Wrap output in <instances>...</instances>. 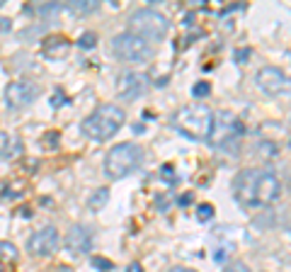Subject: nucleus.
Segmentation results:
<instances>
[{
	"instance_id": "obj_13",
	"label": "nucleus",
	"mask_w": 291,
	"mask_h": 272,
	"mask_svg": "<svg viewBox=\"0 0 291 272\" xmlns=\"http://www.w3.org/2000/svg\"><path fill=\"white\" fill-rule=\"evenodd\" d=\"M255 175H257V168H245L240 170L233 180V192H236V199L245 206H255Z\"/></svg>"
},
{
	"instance_id": "obj_26",
	"label": "nucleus",
	"mask_w": 291,
	"mask_h": 272,
	"mask_svg": "<svg viewBox=\"0 0 291 272\" xmlns=\"http://www.w3.org/2000/svg\"><path fill=\"white\" fill-rule=\"evenodd\" d=\"M223 272H250V267H247L245 263H231Z\"/></svg>"
},
{
	"instance_id": "obj_22",
	"label": "nucleus",
	"mask_w": 291,
	"mask_h": 272,
	"mask_svg": "<svg viewBox=\"0 0 291 272\" xmlns=\"http://www.w3.org/2000/svg\"><path fill=\"white\" fill-rule=\"evenodd\" d=\"M209 93H211V85L206 83V80H201V83H197L194 88H192V95H194V97H199V100H201V97H206Z\"/></svg>"
},
{
	"instance_id": "obj_25",
	"label": "nucleus",
	"mask_w": 291,
	"mask_h": 272,
	"mask_svg": "<svg viewBox=\"0 0 291 272\" xmlns=\"http://www.w3.org/2000/svg\"><path fill=\"white\" fill-rule=\"evenodd\" d=\"M253 56V51L250 49H236V61L238 64H247V58Z\"/></svg>"
},
{
	"instance_id": "obj_9",
	"label": "nucleus",
	"mask_w": 291,
	"mask_h": 272,
	"mask_svg": "<svg viewBox=\"0 0 291 272\" xmlns=\"http://www.w3.org/2000/svg\"><path fill=\"white\" fill-rule=\"evenodd\" d=\"M58 243H61V236L54 226H44L34 234L29 236L27 241V250L36 258H46V255H54L58 250Z\"/></svg>"
},
{
	"instance_id": "obj_17",
	"label": "nucleus",
	"mask_w": 291,
	"mask_h": 272,
	"mask_svg": "<svg viewBox=\"0 0 291 272\" xmlns=\"http://www.w3.org/2000/svg\"><path fill=\"white\" fill-rule=\"evenodd\" d=\"M107 199H109V190L100 187V190H95V195L88 199V206H90V209H102V206L107 204Z\"/></svg>"
},
{
	"instance_id": "obj_32",
	"label": "nucleus",
	"mask_w": 291,
	"mask_h": 272,
	"mask_svg": "<svg viewBox=\"0 0 291 272\" xmlns=\"http://www.w3.org/2000/svg\"><path fill=\"white\" fill-rule=\"evenodd\" d=\"M8 29H10V19L3 17V19H0V32H8Z\"/></svg>"
},
{
	"instance_id": "obj_28",
	"label": "nucleus",
	"mask_w": 291,
	"mask_h": 272,
	"mask_svg": "<svg viewBox=\"0 0 291 272\" xmlns=\"http://www.w3.org/2000/svg\"><path fill=\"white\" fill-rule=\"evenodd\" d=\"M192 202H194V195H192V192H184V195L177 197V204H180V206H190Z\"/></svg>"
},
{
	"instance_id": "obj_36",
	"label": "nucleus",
	"mask_w": 291,
	"mask_h": 272,
	"mask_svg": "<svg viewBox=\"0 0 291 272\" xmlns=\"http://www.w3.org/2000/svg\"><path fill=\"white\" fill-rule=\"evenodd\" d=\"M0 5H3V0H0Z\"/></svg>"
},
{
	"instance_id": "obj_29",
	"label": "nucleus",
	"mask_w": 291,
	"mask_h": 272,
	"mask_svg": "<svg viewBox=\"0 0 291 272\" xmlns=\"http://www.w3.org/2000/svg\"><path fill=\"white\" fill-rule=\"evenodd\" d=\"M64 102H66V100H64V93L58 90V93H56V97H54V107H61Z\"/></svg>"
},
{
	"instance_id": "obj_3",
	"label": "nucleus",
	"mask_w": 291,
	"mask_h": 272,
	"mask_svg": "<svg viewBox=\"0 0 291 272\" xmlns=\"http://www.w3.org/2000/svg\"><path fill=\"white\" fill-rule=\"evenodd\" d=\"M243 132H245V129H243V122H240L233 112H218V114H214L209 141L214 149L236 153L238 143L243 139Z\"/></svg>"
},
{
	"instance_id": "obj_16",
	"label": "nucleus",
	"mask_w": 291,
	"mask_h": 272,
	"mask_svg": "<svg viewBox=\"0 0 291 272\" xmlns=\"http://www.w3.org/2000/svg\"><path fill=\"white\" fill-rule=\"evenodd\" d=\"M68 12H73V15H92V12H97L100 10V3H95V0H90V3H85V0H75V3H68V5H64Z\"/></svg>"
},
{
	"instance_id": "obj_12",
	"label": "nucleus",
	"mask_w": 291,
	"mask_h": 272,
	"mask_svg": "<svg viewBox=\"0 0 291 272\" xmlns=\"http://www.w3.org/2000/svg\"><path fill=\"white\" fill-rule=\"evenodd\" d=\"M148 88V78L143 73H136V71H129V73L119 75V83H117V93L124 97V100H138L141 95L146 93Z\"/></svg>"
},
{
	"instance_id": "obj_11",
	"label": "nucleus",
	"mask_w": 291,
	"mask_h": 272,
	"mask_svg": "<svg viewBox=\"0 0 291 272\" xmlns=\"http://www.w3.org/2000/svg\"><path fill=\"white\" fill-rule=\"evenodd\" d=\"M66 253H71L73 258H80V255H85L88 250L92 248V234L90 228H85V226L75 224L68 228V234H66Z\"/></svg>"
},
{
	"instance_id": "obj_33",
	"label": "nucleus",
	"mask_w": 291,
	"mask_h": 272,
	"mask_svg": "<svg viewBox=\"0 0 291 272\" xmlns=\"http://www.w3.org/2000/svg\"><path fill=\"white\" fill-rule=\"evenodd\" d=\"M168 272H194V270H187V267H173V270H168Z\"/></svg>"
},
{
	"instance_id": "obj_2",
	"label": "nucleus",
	"mask_w": 291,
	"mask_h": 272,
	"mask_svg": "<svg viewBox=\"0 0 291 272\" xmlns=\"http://www.w3.org/2000/svg\"><path fill=\"white\" fill-rule=\"evenodd\" d=\"M127 119L124 110L119 104H100L95 112L82 122V134L92 141H107L121 129V124Z\"/></svg>"
},
{
	"instance_id": "obj_10",
	"label": "nucleus",
	"mask_w": 291,
	"mask_h": 272,
	"mask_svg": "<svg viewBox=\"0 0 291 272\" xmlns=\"http://www.w3.org/2000/svg\"><path fill=\"white\" fill-rule=\"evenodd\" d=\"M257 85L267 95H286L289 93V75L274 66H264L257 73Z\"/></svg>"
},
{
	"instance_id": "obj_5",
	"label": "nucleus",
	"mask_w": 291,
	"mask_h": 272,
	"mask_svg": "<svg viewBox=\"0 0 291 272\" xmlns=\"http://www.w3.org/2000/svg\"><path fill=\"white\" fill-rule=\"evenodd\" d=\"M168 27L170 22L165 15L155 12V10H136L131 17H129V32L141 37L143 41H163L165 34H168Z\"/></svg>"
},
{
	"instance_id": "obj_1",
	"label": "nucleus",
	"mask_w": 291,
	"mask_h": 272,
	"mask_svg": "<svg viewBox=\"0 0 291 272\" xmlns=\"http://www.w3.org/2000/svg\"><path fill=\"white\" fill-rule=\"evenodd\" d=\"M211 124H214V112L201 102L187 104L177 110L173 117V127L192 141H209Z\"/></svg>"
},
{
	"instance_id": "obj_7",
	"label": "nucleus",
	"mask_w": 291,
	"mask_h": 272,
	"mask_svg": "<svg viewBox=\"0 0 291 272\" xmlns=\"http://www.w3.org/2000/svg\"><path fill=\"white\" fill-rule=\"evenodd\" d=\"M282 195V182L272 170H257L255 175V206H269Z\"/></svg>"
},
{
	"instance_id": "obj_4",
	"label": "nucleus",
	"mask_w": 291,
	"mask_h": 272,
	"mask_svg": "<svg viewBox=\"0 0 291 272\" xmlns=\"http://www.w3.org/2000/svg\"><path fill=\"white\" fill-rule=\"evenodd\" d=\"M143 163V149L138 143H117L105 158V170L112 180H121L131 175Z\"/></svg>"
},
{
	"instance_id": "obj_6",
	"label": "nucleus",
	"mask_w": 291,
	"mask_h": 272,
	"mask_svg": "<svg viewBox=\"0 0 291 272\" xmlns=\"http://www.w3.org/2000/svg\"><path fill=\"white\" fill-rule=\"evenodd\" d=\"M112 51H114L117 58L129 61V64H143V61L153 56V47L141 37L131 34V32H121V34L112 39Z\"/></svg>"
},
{
	"instance_id": "obj_21",
	"label": "nucleus",
	"mask_w": 291,
	"mask_h": 272,
	"mask_svg": "<svg viewBox=\"0 0 291 272\" xmlns=\"http://www.w3.org/2000/svg\"><path fill=\"white\" fill-rule=\"evenodd\" d=\"M0 258H10V260H15V258H17V248H15L12 243L0 241Z\"/></svg>"
},
{
	"instance_id": "obj_20",
	"label": "nucleus",
	"mask_w": 291,
	"mask_h": 272,
	"mask_svg": "<svg viewBox=\"0 0 291 272\" xmlns=\"http://www.w3.org/2000/svg\"><path fill=\"white\" fill-rule=\"evenodd\" d=\"M78 44H80L82 49H92L95 44H97V34H95V32H85V34H80Z\"/></svg>"
},
{
	"instance_id": "obj_24",
	"label": "nucleus",
	"mask_w": 291,
	"mask_h": 272,
	"mask_svg": "<svg viewBox=\"0 0 291 272\" xmlns=\"http://www.w3.org/2000/svg\"><path fill=\"white\" fill-rule=\"evenodd\" d=\"M44 146L46 149H58V132H46L44 134Z\"/></svg>"
},
{
	"instance_id": "obj_23",
	"label": "nucleus",
	"mask_w": 291,
	"mask_h": 272,
	"mask_svg": "<svg viewBox=\"0 0 291 272\" xmlns=\"http://www.w3.org/2000/svg\"><path fill=\"white\" fill-rule=\"evenodd\" d=\"M90 263H92V267H97V270H100V272H109V270H112V267H114V265L109 263V260H105V258H97V255L92 258Z\"/></svg>"
},
{
	"instance_id": "obj_15",
	"label": "nucleus",
	"mask_w": 291,
	"mask_h": 272,
	"mask_svg": "<svg viewBox=\"0 0 291 272\" xmlns=\"http://www.w3.org/2000/svg\"><path fill=\"white\" fill-rule=\"evenodd\" d=\"M19 151H22V143L17 136L0 132V158H15V156H19Z\"/></svg>"
},
{
	"instance_id": "obj_34",
	"label": "nucleus",
	"mask_w": 291,
	"mask_h": 272,
	"mask_svg": "<svg viewBox=\"0 0 291 272\" xmlns=\"http://www.w3.org/2000/svg\"><path fill=\"white\" fill-rule=\"evenodd\" d=\"M58 272H73V270H68V267H61V270H58Z\"/></svg>"
},
{
	"instance_id": "obj_27",
	"label": "nucleus",
	"mask_w": 291,
	"mask_h": 272,
	"mask_svg": "<svg viewBox=\"0 0 291 272\" xmlns=\"http://www.w3.org/2000/svg\"><path fill=\"white\" fill-rule=\"evenodd\" d=\"M160 175H163V180H168V182H175V170L170 168V165H163V168H160Z\"/></svg>"
},
{
	"instance_id": "obj_35",
	"label": "nucleus",
	"mask_w": 291,
	"mask_h": 272,
	"mask_svg": "<svg viewBox=\"0 0 291 272\" xmlns=\"http://www.w3.org/2000/svg\"><path fill=\"white\" fill-rule=\"evenodd\" d=\"M0 272H5V267H3V263H0Z\"/></svg>"
},
{
	"instance_id": "obj_8",
	"label": "nucleus",
	"mask_w": 291,
	"mask_h": 272,
	"mask_svg": "<svg viewBox=\"0 0 291 272\" xmlns=\"http://www.w3.org/2000/svg\"><path fill=\"white\" fill-rule=\"evenodd\" d=\"M41 93V88L34 80H15L5 88V104L10 110H19V107H27L29 102H34Z\"/></svg>"
},
{
	"instance_id": "obj_30",
	"label": "nucleus",
	"mask_w": 291,
	"mask_h": 272,
	"mask_svg": "<svg viewBox=\"0 0 291 272\" xmlns=\"http://www.w3.org/2000/svg\"><path fill=\"white\" fill-rule=\"evenodd\" d=\"M19 216H22V219H29V216H32V209H29V206H22V209H19Z\"/></svg>"
},
{
	"instance_id": "obj_19",
	"label": "nucleus",
	"mask_w": 291,
	"mask_h": 272,
	"mask_svg": "<svg viewBox=\"0 0 291 272\" xmlns=\"http://www.w3.org/2000/svg\"><path fill=\"white\" fill-rule=\"evenodd\" d=\"M214 214H216V209H214L211 204H199L197 206V219H199L201 224H204V221H211Z\"/></svg>"
},
{
	"instance_id": "obj_31",
	"label": "nucleus",
	"mask_w": 291,
	"mask_h": 272,
	"mask_svg": "<svg viewBox=\"0 0 291 272\" xmlns=\"http://www.w3.org/2000/svg\"><path fill=\"white\" fill-rule=\"evenodd\" d=\"M127 272H143V267H141V263H131Z\"/></svg>"
},
{
	"instance_id": "obj_18",
	"label": "nucleus",
	"mask_w": 291,
	"mask_h": 272,
	"mask_svg": "<svg viewBox=\"0 0 291 272\" xmlns=\"http://www.w3.org/2000/svg\"><path fill=\"white\" fill-rule=\"evenodd\" d=\"M64 10L66 8L61 5V3H49V5H39V10H36V12H39L44 19H54L56 15H58V12H64Z\"/></svg>"
},
{
	"instance_id": "obj_14",
	"label": "nucleus",
	"mask_w": 291,
	"mask_h": 272,
	"mask_svg": "<svg viewBox=\"0 0 291 272\" xmlns=\"http://www.w3.org/2000/svg\"><path fill=\"white\" fill-rule=\"evenodd\" d=\"M44 56L49 58H64L68 54V49H71V41L66 37H49L44 39Z\"/></svg>"
}]
</instances>
